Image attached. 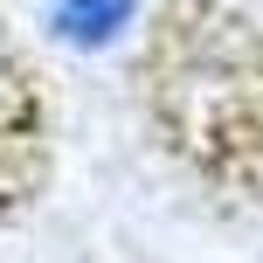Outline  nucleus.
<instances>
[{
    "mask_svg": "<svg viewBox=\"0 0 263 263\" xmlns=\"http://www.w3.org/2000/svg\"><path fill=\"white\" fill-rule=\"evenodd\" d=\"M139 77L173 159L215 187H263V0H153Z\"/></svg>",
    "mask_w": 263,
    "mask_h": 263,
    "instance_id": "1",
    "label": "nucleus"
},
{
    "mask_svg": "<svg viewBox=\"0 0 263 263\" xmlns=\"http://www.w3.org/2000/svg\"><path fill=\"white\" fill-rule=\"evenodd\" d=\"M153 0H49V28L69 49H111L145 21Z\"/></svg>",
    "mask_w": 263,
    "mask_h": 263,
    "instance_id": "2",
    "label": "nucleus"
},
{
    "mask_svg": "<svg viewBox=\"0 0 263 263\" xmlns=\"http://www.w3.org/2000/svg\"><path fill=\"white\" fill-rule=\"evenodd\" d=\"M28 145H35V77H28L21 49L0 35V180H14Z\"/></svg>",
    "mask_w": 263,
    "mask_h": 263,
    "instance_id": "3",
    "label": "nucleus"
}]
</instances>
